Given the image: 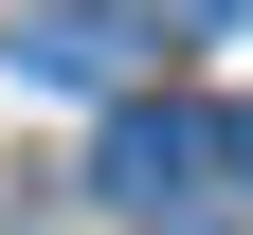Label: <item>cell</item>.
Wrapping results in <instances>:
<instances>
[{"label":"cell","mask_w":253,"mask_h":235,"mask_svg":"<svg viewBox=\"0 0 253 235\" xmlns=\"http://www.w3.org/2000/svg\"><path fill=\"white\" fill-rule=\"evenodd\" d=\"M18 73H54V91H126V18H109V0H54L37 37H18Z\"/></svg>","instance_id":"obj_2"},{"label":"cell","mask_w":253,"mask_h":235,"mask_svg":"<svg viewBox=\"0 0 253 235\" xmlns=\"http://www.w3.org/2000/svg\"><path fill=\"white\" fill-rule=\"evenodd\" d=\"M181 235H199V217H181Z\"/></svg>","instance_id":"obj_4"},{"label":"cell","mask_w":253,"mask_h":235,"mask_svg":"<svg viewBox=\"0 0 253 235\" xmlns=\"http://www.w3.org/2000/svg\"><path fill=\"white\" fill-rule=\"evenodd\" d=\"M217 181H253V109H217Z\"/></svg>","instance_id":"obj_3"},{"label":"cell","mask_w":253,"mask_h":235,"mask_svg":"<svg viewBox=\"0 0 253 235\" xmlns=\"http://www.w3.org/2000/svg\"><path fill=\"white\" fill-rule=\"evenodd\" d=\"M90 181H109V199H145V217H163V199H199V181H217V109L126 91V109H109V145H90Z\"/></svg>","instance_id":"obj_1"}]
</instances>
